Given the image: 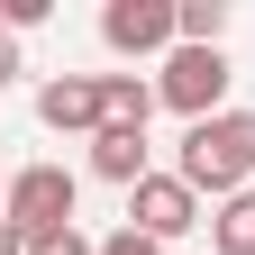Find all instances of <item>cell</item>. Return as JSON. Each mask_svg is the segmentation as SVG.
I'll return each instance as SVG.
<instances>
[{"label": "cell", "mask_w": 255, "mask_h": 255, "mask_svg": "<svg viewBox=\"0 0 255 255\" xmlns=\"http://www.w3.org/2000/svg\"><path fill=\"white\" fill-rule=\"evenodd\" d=\"M182 9V46H228V0H173Z\"/></svg>", "instance_id": "30bf717a"}, {"label": "cell", "mask_w": 255, "mask_h": 255, "mask_svg": "<svg viewBox=\"0 0 255 255\" xmlns=\"http://www.w3.org/2000/svg\"><path fill=\"white\" fill-rule=\"evenodd\" d=\"M0 255H27V228H9V219H0Z\"/></svg>", "instance_id": "9a60e30c"}, {"label": "cell", "mask_w": 255, "mask_h": 255, "mask_svg": "<svg viewBox=\"0 0 255 255\" xmlns=\"http://www.w3.org/2000/svg\"><path fill=\"white\" fill-rule=\"evenodd\" d=\"M0 27L27 37V27H46V0H0Z\"/></svg>", "instance_id": "7c38bea8"}, {"label": "cell", "mask_w": 255, "mask_h": 255, "mask_svg": "<svg viewBox=\"0 0 255 255\" xmlns=\"http://www.w3.org/2000/svg\"><path fill=\"white\" fill-rule=\"evenodd\" d=\"M210 255H255V191L210 210Z\"/></svg>", "instance_id": "9c48e42d"}, {"label": "cell", "mask_w": 255, "mask_h": 255, "mask_svg": "<svg viewBox=\"0 0 255 255\" xmlns=\"http://www.w3.org/2000/svg\"><path fill=\"white\" fill-rule=\"evenodd\" d=\"M155 110V82H137V73H101V128H146Z\"/></svg>", "instance_id": "ba28073f"}, {"label": "cell", "mask_w": 255, "mask_h": 255, "mask_svg": "<svg viewBox=\"0 0 255 255\" xmlns=\"http://www.w3.org/2000/svg\"><path fill=\"white\" fill-rule=\"evenodd\" d=\"M128 228L155 237V246H173V237H191V228H210V210H201V191H191L182 173H146L137 191H128Z\"/></svg>", "instance_id": "3957f363"}, {"label": "cell", "mask_w": 255, "mask_h": 255, "mask_svg": "<svg viewBox=\"0 0 255 255\" xmlns=\"http://www.w3.org/2000/svg\"><path fill=\"white\" fill-rule=\"evenodd\" d=\"M73 201H82V182L64 173V164H18L9 173V228H27V237H46V228H73Z\"/></svg>", "instance_id": "277c9868"}, {"label": "cell", "mask_w": 255, "mask_h": 255, "mask_svg": "<svg viewBox=\"0 0 255 255\" xmlns=\"http://www.w3.org/2000/svg\"><path fill=\"white\" fill-rule=\"evenodd\" d=\"M228 82H237L228 46H173V55H164V73H155V101H164L182 128H201V119L228 110Z\"/></svg>", "instance_id": "7a4b0ae2"}, {"label": "cell", "mask_w": 255, "mask_h": 255, "mask_svg": "<svg viewBox=\"0 0 255 255\" xmlns=\"http://www.w3.org/2000/svg\"><path fill=\"white\" fill-rule=\"evenodd\" d=\"M0 210H9V173H0Z\"/></svg>", "instance_id": "2e32d148"}, {"label": "cell", "mask_w": 255, "mask_h": 255, "mask_svg": "<svg viewBox=\"0 0 255 255\" xmlns=\"http://www.w3.org/2000/svg\"><path fill=\"white\" fill-rule=\"evenodd\" d=\"M37 119L55 137H101V73H55L37 82Z\"/></svg>", "instance_id": "8992f818"}, {"label": "cell", "mask_w": 255, "mask_h": 255, "mask_svg": "<svg viewBox=\"0 0 255 255\" xmlns=\"http://www.w3.org/2000/svg\"><path fill=\"white\" fill-rule=\"evenodd\" d=\"M101 255H164V246H155V237H137V228H110V237H101Z\"/></svg>", "instance_id": "4fadbf2b"}, {"label": "cell", "mask_w": 255, "mask_h": 255, "mask_svg": "<svg viewBox=\"0 0 255 255\" xmlns=\"http://www.w3.org/2000/svg\"><path fill=\"white\" fill-rule=\"evenodd\" d=\"M91 173L101 182H119V191H137L155 164H146V128H101L91 137Z\"/></svg>", "instance_id": "52a82bcc"}, {"label": "cell", "mask_w": 255, "mask_h": 255, "mask_svg": "<svg viewBox=\"0 0 255 255\" xmlns=\"http://www.w3.org/2000/svg\"><path fill=\"white\" fill-rule=\"evenodd\" d=\"M173 173H182L191 191H210V210L237 201V191H255V110H219V119H201V128H182Z\"/></svg>", "instance_id": "6da1fadb"}, {"label": "cell", "mask_w": 255, "mask_h": 255, "mask_svg": "<svg viewBox=\"0 0 255 255\" xmlns=\"http://www.w3.org/2000/svg\"><path fill=\"white\" fill-rule=\"evenodd\" d=\"M9 82H18V37L0 27V91H9Z\"/></svg>", "instance_id": "5bb4252c"}, {"label": "cell", "mask_w": 255, "mask_h": 255, "mask_svg": "<svg viewBox=\"0 0 255 255\" xmlns=\"http://www.w3.org/2000/svg\"><path fill=\"white\" fill-rule=\"evenodd\" d=\"M101 46L110 55H173L182 46V9L173 0H110L101 9Z\"/></svg>", "instance_id": "5b68a950"}, {"label": "cell", "mask_w": 255, "mask_h": 255, "mask_svg": "<svg viewBox=\"0 0 255 255\" xmlns=\"http://www.w3.org/2000/svg\"><path fill=\"white\" fill-rule=\"evenodd\" d=\"M27 255H101V237H82V219H73V228H46V237H27Z\"/></svg>", "instance_id": "8fae6325"}]
</instances>
